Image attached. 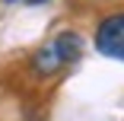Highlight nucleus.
Masks as SVG:
<instances>
[{
    "label": "nucleus",
    "instance_id": "20e7f679",
    "mask_svg": "<svg viewBox=\"0 0 124 121\" xmlns=\"http://www.w3.org/2000/svg\"><path fill=\"white\" fill-rule=\"evenodd\" d=\"M29 3H45V0H29Z\"/></svg>",
    "mask_w": 124,
    "mask_h": 121
},
{
    "label": "nucleus",
    "instance_id": "f257e3e1",
    "mask_svg": "<svg viewBox=\"0 0 124 121\" xmlns=\"http://www.w3.org/2000/svg\"><path fill=\"white\" fill-rule=\"evenodd\" d=\"M95 48H99L105 57L124 61V13L108 16L102 26H99V32H95Z\"/></svg>",
    "mask_w": 124,
    "mask_h": 121
},
{
    "label": "nucleus",
    "instance_id": "7ed1b4c3",
    "mask_svg": "<svg viewBox=\"0 0 124 121\" xmlns=\"http://www.w3.org/2000/svg\"><path fill=\"white\" fill-rule=\"evenodd\" d=\"M32 67H35V73L48 77V73H54V70H57V67H64V64H61V57H57V51H54V45H45L41 51L35 54Z\"/></svg>",
    "mask_w": 124,
    "mask_h": 121
},
{
    "label": "nucleus",
    "instance_id": "39448f33",
    "mask_svg": "<svg viewBox=\"0 0 124 121\" xmlns=\"http://www.w3.org/2000/svg\"><path fill=\"white\" fill-rule=\"evenodd\" d=\"M7 3H13V0H7Z\"/></svg>",
    "mask_w": 124,
    "mask_h": 121
},
{
    "label": "nucleus",
    "instance_id": "f03ea898",
    "mask_svg": "<svg viewBox=\"0 0 124 121\" xmlns=\"http://www.w3.org/2000/svg\"><path fill=\"white\" fill-rule=\"evenodd\" d=\"M51 45H54V51H57L61 64H70V61H77V57L83 54V38H80L77 32H61Z\"/></svg>",
    "mask_w": 124,
    "mask_h": 121
}]
</instances>
